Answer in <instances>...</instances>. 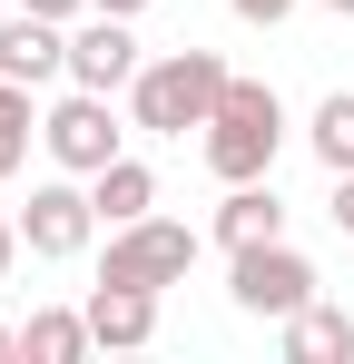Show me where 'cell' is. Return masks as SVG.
<instances>
[{
	"label": "cell",
	"mask_w": 354,
	"mask_h": 364,
	"mask_svg": "<svg viewBox=\"0 0 354 364\" xmlns=\"http://www.w3.org/2000/svg\"><path fill=\"white\" fill-rule=\"evenodd\" d=\"M236 69L217 50H158V60L128 79V119L148 128V138H187V128L217 119V99H227Z\"/></svg>",
	"instance_id": "obj_1"
},
{
	"label": "cell",
	"mask_w": 354,
	"mask_h": 364,
	"mask_svg": "<svg viewBox=\"0 0 354 364\" xmlns=\"http://www.w3.org/2000/svg\"><path fill=\"white\" fill-rule=\"evenodd\" d=\"M276 148H286V99H276L266 79H227V99H217V119H207V168L236 187V178H266Z\"/></svg>",
	"instance_id": "obj_2"
},
{
	"label": "cell",
	"mask_w": 354,
	"mask_h": 364,
	"mask_svg": "<svg viewBox=\"0 0 354 364\" xmlns=\"http://www.w3.org/2000/svg\"><path fill=\"white\" fill-rule=\"evenodd\" d=\"M40 148H50V168H69V178H99L109 158H128V128H118L109 89H79L69 79V99L40 109Z\"/></svg>",
	"instance_id": "obj_3"
},
{
	"label": "cell",
	"mask_w": 354,
	"mask_h": 364,
	"mask_svg": "<svg viewBox=\"0 0 354 364\" xmlns=\"http://www.w3.org/2000/svg\"><path fill=\"white\" fill-rule=\"evenodd\" d=\"M315 256H295L286 237H266V246H236V266H227V296L236 315H266V325H286L295 305H315Z\"/></svg>",
	"instance_id": "obj_4"
},
{
	"label": "cell",
	"mask_w": 354,
	"mask_h": 364,
	"mask_svg": "<svg viewBox=\"0 0 354 364\" xmlns=\"http://www.w3.org/2000/svg\"><path fill=\"white\" fill-rule=\"evenodd\" d=\"M187 266H197V227H177V217H138V227H109V256H99V276H128V286H187Z\"/></svg>",
	"instance_id": "obj_5"
},
{
	"label": "cell",
	"mask_w": 354,
	"mask_h": 364,
	"mask_svg": "<svg viewBox=\"0 0 354 364\" xmlns=\"http://www.w3.org/2000/svg\"><path fill=\"white\" fill-rule=\"evenodd\" d=\"M20 237H30V256H50V266L89 256V237H99V197H89V187H69V168H59V178H40V187H30V207H20Z\"/></svg>",
	"instance_id": "obj_6"
},
{
	"label": "cell",
	"mask_w": 354,
	"mask_h": 364,
	"mask_svg": "<svg viewBox=\"0 0 354 364\" xmlns=\"http://www.w3.org/2000/svg\"><path fill=\"white\" fill-rule=\"evenodd\" d=\"M138 69H148V50H138V30H128L118 10H89V20H69V79H79V89H109V99H118Z\"/></svg>",
	"instance_id": "obj_7"
},
{
	"label": "cell",
	"mask_w": 354,
	"mask_h": 364,
	"mask_svg": "<svg viewBox=\"0 0 354 364\" xmlns=\"http://www.w3.org/2000/svg\"><path fill=\"white\" fill-rule=\"evenodd\" d=\"M89 335H99L109 355H138V345H158V286L99 276V286H89Z\"/></svg>",
	"instance_id": "obj_8"
},
{
	"label": "cell",
	"mask_w": 354,
	"mask_h": 364,
	"mask_svg": "<svg viewBox=\"0 0 354 364\" xmlns=\"http://www.w3.org/2000/svg\"><path fill=\"white\" fill-rule=\"evenodd\" d=\"M0 79H20V89L69 79V30H59V20H40V10H20V20L0 30Z\"/></svg>",
	"instance_id": "obj_9"
},
{
	"label": "cell",
	"mask_w": 354,
	"mask_h": 364,
	"mask_svg": "<svg viewBox=\"0 0 354 364\" xmlns=\"http://www.w3.org/2000/svg\"><path fill=\"white\" fill-rule=\"evenodd\" d=\"M276 345H286V364H354V315L315 296V305H295L276 325Z\"/></svg>",
	"instance_id": "obj_10"
},
{
	"label": "cell",
	"mask_w": 354,
	"mask_h": 364,
	"mask_svg": "<svg viewBox=\"0 0 354 364\" xmlns=\"http://www.w3.org/2000/svg\"><path fill=\"white\" fill-rule=\"evenodd\" d=\"M266 237H286V207H276V187L266 178H236L227 187V207H217V246H266Z\"/></svg>",
	"instance_id": "obj_11"
},
{
	"label": "cell",
	"mask_w": 354,
	"mask_h": 364,
	"mask_svg": "<svg viewBox=\"0 0 354 364\" xmlns=\"http://www.w3.org/2000/svg\"><path fill=\"white\" fill-rule=\"evenodd\" d=\"M89 345H99V335H89V305H40V315L20 325V355L30 364H79Z\"/></svg>",
	"instance_id": "obj_12"
},
{
	"label": "cell",
	"mask_w": 354,
	"mask_h": 364,
	"mask_svg": "<svg viewBox=\"0 0 354 364\" xmlns=\"http://www.w3.org/2000/svg\"><path fill=\"white\" fill-rule=\"evenodd\" d=\"M89 197H99V227H138V217L158 207V168H138V158H109V168L89 178Z\"/></svg>",
	"instance_id": "obj_13"
},
{
	"label": "cell",
	"mask_w": 354,
	"mask_h": 364,
	"mask_svg": "<svg viewBox=\"0 0 354 364\" xmlns=\"http://www.w3.org/2000/svg\"><path fill=\"white\" fill-rule=\"evenodd\" d=\"M305 148H315V168H325V178H345V168H354V89L315 99V119H305Z\"/></svg>",
	"instance_id": "obj_14"
},
{
	"label": "cell",
	"mask_w": 354,
	"mask_h": 364,
	"mask_svg": "<svg viewBox=\"0 0 354 364\" xmlns=\"http://www.w3.org/2000/svg\"><path fill=\"white\" fill-rule=\"evenodd\" d=\"M40 89H20V79H0V178H20L30 168V138H40V109H30Z\"/></svg>",
	"instance_id": "obj_15"
},
{
	"label": "cell",
	"mask_w": 354,
	"mask_h": 364,
	"mask_svg": "<svg viewBox=\"0 0 354 364\" xmlns=\"http://www.w3.org/2000/svg\"><path fill=\"white\" fill-rule=\"evenodd\" d=\"M20 10H40V20H59V30H69V20H89L99 0H20Z\"/></svg>",
	"instance_id": "obj_16"
},
{
	"label": "cell",
	"mask_w": 354,
	"mask_h": 364,
	"mask_svg": "<svg viewBox=\"0 0 354 364\" xmlns=\"http://www.w3.org/2000/svg\"><path fill=\"white\" fill-rule=\"evenodd\" d=\"M227 10H236V20H266V30H276V20H286L295 0H227Z\"/></svg>",
	"instance_id": "obj_17"
},
{
	"label": "cell",
	"mask_w": 354,
	"mask_h": 364,
	"mask_svg": "<svg viewBox=\"0 0 354 364\" xmlns=\"http://www.w3.org/2000/svg\"><path fill=\"white\" fill-rule=\"evenodd\" d=\"M20 246H30V237H20V217H0V276L20 266Z\"/></svg>",
	"instance_id": "obj_18"
},
{
	"label": "cell",
	"mask_w": 354,
	"mask_h": 364,
	"mask_svg": "<svg viewBox=\"0 0 354 364\" xmlns=\"http://www.w3.org/2000/svg\"><path fill=\"white\" fill-rule=\"evenodd\" d=\"M335 227H345V237H354V168H345V178H335Z\"/></svg>",
	"instance_id": "obj_19"
},
{
	"label": "cell",
	"mask_w": 354,
	"mask_h": 364,
	"mask_svg": "<svg viewBox=\"0 0 354 364\" xmlns=\"http://www.w3.org/2000/svg\"><path fill=\"white\" fill-rule=\"evenodd\" d=\"M10 355H20V325H0V364H10Z\"/></svg>",
	"instance_id": "obj_20"
},
{
	"label": "cell",
	"mask_w": 354,
	"mask_h": 364,
	"mask_svg": "<svg viewBox=\"0 0 354 364\" xmlns=\"http://www.w3.org/2000/svg\"><path fill=\"white\" fill-rule=\"evenodd\" d=\"M99 10H118V20H138V10H148V0H99Z\"/></svg>",
	"instance_id": "obj_21"
},
{
	"label": "cell",
	"mask_w": 354,
	"mask_h": 364,
	"mask_svg": "<svg viewBox=\"0 0 354 364\" xmlns=\"http://www.w3.org/2000/svg\"><path fill=\"white\" fill-rule=\"evenodd\" d=\"M325 10H345V20H354V0H325Z\"/></svg>",
	"instance_id": "obj_22"
}]
</instances>
